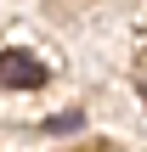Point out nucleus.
<instances>
[{
    "label": "nucleus",
    "instance_id": "2",
    "mask_svg": "<svg viewBox=\"0 0 147 152\" xmlns=\"http://www.w3.org/2000/svg\"><path fill=\"white\" fill-rule=\"evenodd\" d=\"M79 124H85V118H79V113H57V118H51V124H45V130H51V135H68V130H79Z\"/></svg>",
    "mask_w": 147,
    "mask_h": 152
},
{
    "label": "nucleus",
    "instance_id": "1",
    "mask_svg": "<svg viewBox=\"0 0 147 152\" xmlns=\"http://www.w3.org/2000/svg\"><path fill=\"white\" fill-rule=\"evenodd\" d=\"M45 79V68L28 56V51H0V85H11V90H34Z\"/></svg>",
    "mask_w": 147,
    "mask_h": 152
}]
</instances>
